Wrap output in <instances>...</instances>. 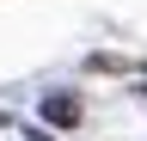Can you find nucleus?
Wrapping results in <instances>:
<instances>
[{
    "instance_id": "nucleus-1",
    "label": "nucleus",
    "mask_w": 147,
    "mask_h": 141,
    "mask_svg": "<svg viewBox=\"0 0 147 141\" xmlns=\"http://www.w3.org/2000/svg\"><path fill=\"white\" fill-rule=\"evenodd\" d=\"M43 117L67 129V123H80V98H43Z\"/></svg>"
}]
</instances>
